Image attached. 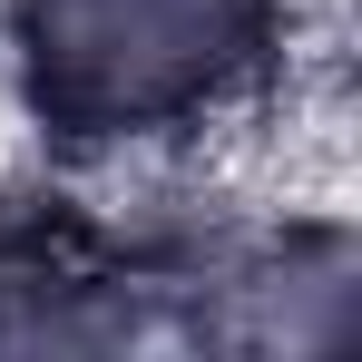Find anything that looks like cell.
Returning <instances> with one entry per match:
<instances>
[{"instance_id":"1","label":"cell","mask_w":362,"mask_h":362,"mask_svg":"<svg viewBox=\"0 0 362 362\" xmlns=\"http://www.w3.org/2000/svg\"><path fill=\"white\" fill-rule=\"evenodd\" d=\"M226 20L235 0H40V59H59V78L108 108V118H147L167 98L216 88L226 69Z\"/></svg>"}]
</instances>
